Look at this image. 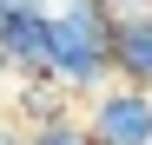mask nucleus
I'll return each instance as SVG.
<instances>
[{"instance_id":"obj_6","label":"nucleus","mask_w":152,"mask_h":145,"mask_svg":"<svg viewBox=\"0 0 152 145\" xmlns=\"http://www.w3.org/2000/svg\"><path fill=\"white\" fill-rule=\"evenodd\" d=\"M106 7H126V13H152V0H106Z\"/></svg>"},{"instance_id":"obj_7","label":"nucleus","mask_w":152,"mask_h":145,"mask_svg":"<svg viewBox=\"0 0 152 145\" xmlns=\"http://www.w3.org/2000/svg\"><path fill=\"white\" fill-rule=\"evenodd\" d=\"M60 7H106V0H60Z\"/></svg>"},{"instance_id":"obj_2","label":"nucleus","mask_w":152,"mask_h":145,"mask_svg":"<svg viewBox=\"0 0 152 145\" xmlns=\"http://www.w3.org/2000/svg\"><path fill=\"white\" fill-rule=\"evenodd\" d=\"M86 132H93V145H152V92H139V86L99 92Z\"/></svg>"},{"instance_id":"obj_4","label":"nucleus","mask_w":152,"mask_h":145,"mask_svg":"<svg viewBox=\"0 0 152 145\" xmlns=\"http://www.w3.org/2000/svg\"><path fill=\"white\" fill-rule=\"evenodd\" d=\"M113 72H126V86L152 92V13H119V27H113Z\"/></svg>"},{"instance_id":"obj_5","label":"nucleus","mask_w":152,"mask_h":145,"mask_svg":"<svg viewBox=\"0 0 152 145\" xmlns=\"http://www.w3.org/2000/svg\"><path fill=\"white\" fill-rule=\"evenodd\" d=\"M27 145H93V132H86V125H73V119H53V125L27 132Z\"/></svg>"},{"instance_id":"obj_3","label":"nucleus","mask_w":152,"mask_h":145,"mask_svg":"<svg viewBox=\"0 0 152 145\" xmlns=\"http://www.w3.org/2000/svg\"><path fill=\"white\" fill-rule=\"evenodd\" d=\"M0 66L27 72V79H53V13H7Z\"/></svg>"},{"instance_id":"obj_8","label":"nucleus","mask_w":152,"mask_h":145,"mask_svg":"<svg viewBox=\"0 0 152 145\" xmlns=\"http://www.w3.org/2000/svg\"><path fill=\"white\" fill-rule=\"evenodd\" d=\"M0 145H20V138H13V132H7V125H0Z\"/></svg>"},{"instance_id":"obj_9","label":"nucleus","mask_w":152,"mask_h":145,"mask_svg":"<svg viewBox=\"0 0 152 145\" xmlns=\"http://www.w3.org/2000/svg\"><path fill=\"white\" fill-rule=\"evenodd\" d=\"M0 27H7V13H0Z\"/></svg>"},{"instance_id":"obj_1","label":"nucleus","mask_w":152,"mask_h":145,"mask_svg":"<svg viewBox=\"0 0 152 145\" xmlns=\"http://www.w3.org/2000/svg\"><path fill=\"white\" fill-rule=\"evenodd\" d=\"M113 7H53V86H99L113 72Z\"/></svg>"}]
</instances>
